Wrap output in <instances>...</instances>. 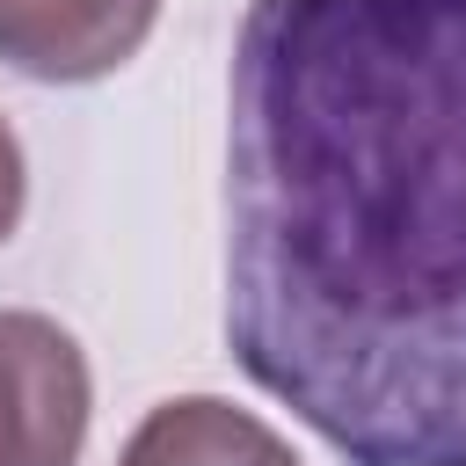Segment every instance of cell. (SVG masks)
<instances>
[{
    "instance_id": "1",
    "label": "cell",
    "mask_w": 466,
    "mask_h": 466,
    "mask_svg": "<svg viewBox=\"0 0 466 466\" xmlns=\"http://www.w3.org/2000/svg\"><path fill=\"white\" fill-rule=\"evenodd\" d=\"M226 342L350 466H466V0H248Z\"/></svg>"
},
{
    "instance_id": "2",
    "label": "cell",
    "mask_w": 466,
    "mask_h": 466,
    "mask_svg": "<svg viewBox=\"0 0 466 466\" xmlns=\"http://www.w3.org/2000/svg\"><path fill=\"white\" fill-rule=\"evenodd\" d=\"M95 379L51 313L0 306V466H80Z\"/></svg>"
},
{
    "instance_id": "3",
    "label": "cell",
    "mask_w": 466,
    "mask_h": 466,
    "mask_svg": "<svg viewBox=\"0 0 466 466\" xmlns=\"http://www.w3.org/2000/svg\"><path fill=\"white\" fill-rule=\"evenodd\" d=\"M160 0H0V66L44 87H80L138 58Z\"/></svg>"
},
{
    "instance_id": "4",
    "label": "cell",
    "mask_w": 466,
    "mask_h": 466,
    "mask_svg": "<svg viewBox=\"0 0 466 466\" xmlns=\"http://www.w3.org/2000/svg\"><path fill=\"white\" fill-rule=\"evenodd\" d=\"M116 466H299V451L262 415L218 393H182V400H160L131 430Z\"/></svg>"
},
{
    "instance_id": "5",
    "label": "cell",
    "mask_w": 466,
    "mask_h": 466,
    "mask_svg": "<svg viewBox=\"0 0 466 466\" xmlns=\"http://www.w3.org/2000/svg\"><path fill=\"white\" fill-rule=\"evenodd\" d=\"M22 197H29V167H22V138L0 116V240L22 226Z\"/></svg>"
}]
</instances>
